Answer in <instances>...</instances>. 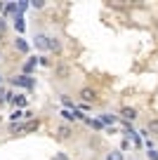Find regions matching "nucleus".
Instances as JSON below:
<instances>
[{
    "mask_svg": "<svg viewBox=\"0 0 158 160\" xmlns=\"http://www.w3.org/2000/svg\"><path fill=\"white\" fill-rule=\"evenodd\" d=\"M10 82H12L14 87H24V90H33V87H35V78H33V75H24V73L12 75Z\"/></svg>",
    "mask_w": 158,
    "mask_h": 160,
    "instance_id": "1",
    "label": "nucleus"
},
{
    "mask_svg": "<svg viewBox=\"0 0 158 160\" xmlns=\"http://www.w3.org/2000/svg\"><path fill=\"white\" fill-rule=\"evenodd\" d=\"M55 78L61 80V82H66V80L73 78V68H71L69 64H64V61H59V64H55Z\"/></svg>",
    "mask_w": 158,
    "mask_h": 160,
    "instance_id": "2",
    "label": "nucleus"
},
{
    "mask_svg": "<svg viewBox=\"0 0 158 160\" xmlns=\"http://www.w3.org/2000/svg\"><path fill=\"white\" fill-rule=\"evenodd\" d=\"M71 134H73V127H71L69 122H61V125H57V130H55V137L59 141H66Z\"/></svg>",
    "mask_w": 158,
    "mask_h": 160,
    "instance_id": "3",
    "label": "nucleus"
},
{
    "mask_svg": "<svg viewBox=\"0 0 158 160\" xmlns=\"http://www.w3.org/2000/svg\"><path fill=\"white\" fill-rule=\"evenodd\" d=\"M97 118L102 120V125L106 127V130H109V127H113L116 122H118V120H120V115H113V113H109V111H104V113H99Z\"/></svg>",
    "mask_w": 158,
    "mask_h": 160,
    "instance_id": "4",
    "label": "nucleus"
},
{
    "mask_svg": "<svg viewBox=\"0 0 158 160\" xmlns=\"http://www.w3.org/2000/svg\"><path fill=\"white\" fill-rule=\"evenodd\" d=\"M78 99L83 101V104H92V101L97 99V92H94L92 87H83V90L78 92Z\"/></svg>",
    "mask_w": 158,
    "mask_h": 160,
    "instance_id": "5",
    "label": "nucleus"
},
{
    "mask_svg": "<svg viewBox=\"0 0 158 160\" xmlns=\"http://www.w3.org/2000/svg\"><path fill=\"white\" fill-rule=\"evenodd\" d=\"M120 118H123L125 122H134V120H137V108H134V106H123V108H120Z\"/></svg>",
    "mask_w": 158,
    "mask_h": 160,
    "instance_id": "6",
    "label": "nucleus"
},
{
    "mask_svg": "<svg viewBox=\"0 0 158 160\" xmlns=\"http://www.w3.org/2000/svg\"><path fill=\"white\" fill-rule=\"evenodd\" d=\"M47 42H50V35L47 33H35L33 45L38 47V50H47Z\"/></svg>",
    "mask_w": 158,
    "mask_h": 160,
    "instance_id": "7",
    "label": "nucleus"
},
{
    "mask_svg": "<svg viewBox=\"0 0 158 160\" xmlns=\"http://www.w3.org/2000/svg\"><path fill=\"white\" fill-rule=\"evenodd\" d=\"M38 66V57H31L29 61H24V66H21V71H24V75H31V71Z\"/></svg>",
    "mask_w": 158,
    "mask_h": 160,
    "instance_id": "8",
    "label": "nucleus"
},
{
    "mask_svg": "<svg viewBox=\"0 0 158 160\" xmlns=\"http://www.w3.org/2000/svg\"><path fill=\"white\" fill-rule=\"evenodd\" d=\"M146 132H149V137H158V118L146 120Z\"/></svg>",
    "mask_w": 158,
    "mask_h": 160,
    "instance_id": "9",
    "label": "nucleus"
},
{
    "mask_svg": "<svg viewBox=\"0 0 158 160\" xmlns=\"http://www.w3.org/2000/svg\"><path fill=\"white\" fill-rule=\"evenodd\" d=\"M104 160H125V153L120 148H113L109 153H104Z\"/></svg>",
    "mask_w": 158,
    "mask_h": 160,
    "instance_id": "10",
    "label": "nucleus"
},
{
    "mask_svg": "<svg viewBox=\"0 0 158 160\" xmlns=\"http://www.w3.org/2000/svg\"><path fill=\"white\" fill-rule=\"evenodd\" d=\"M47 50H50V52H61V40H59V38H55V35H50Z\"/></svg>",
    "mask_w": 158,
    "mask_h": 160,
    "instance_id": "11",
    "label": "nucleus"
},
{
    "mask_svg": "<svg viewBox=\"0 0 158 160\" xmlns=\"http://www.w3.org/2000/svg\"><path fill=\"white\" fill-rule=\"evenodd\" d=\"M14 47H17V50L21 52V54H26V52L31 50V47H29V42H26V40L21 38V35H17V40H14Z\"/></svg>",
    "mask_w": 158,
    "mask_h": 160,
    "instance_id": "12",
    "label": "nucleus"
},
{
    "mask_svg": "<svg viewBox=\"0 0 158 160\" xmlns=\"http://www.w3.org/2000/svg\"><path fill=\"white\" fill-rule=\"evenodd\" d=\"M21 118H26V111L14 108V111L10 113V125H17V120H21Z\"/></svg>",
    "mask_w": 158,
    "mask_h": 160,
    "instance_id": "13",
    "label": "nucleus"
},
{
    "mask_svg": "<svg viewBox=\"0 0 158 160\" xmlns=\"http://www.w3.org/2000/svg\"><path fill=\"white\" fill-rule=\"evenodd\" d=\"M14 28H17V33H24L26 24H24V19H21V14H17V17H14Z\"/></svg>",
    "mask_w": 158,
    "mask_h": 160,
    "instance_id": "14",
    "label": "nucleus"
},
{
    "mask_svg": "<svg viewBox=\"0 0 158 160\" xmlns=\"http://www.w3.org/2000/svg\"><path fill=\"white\" fill-rule=\"evenodd\" d=\"M38 127H40V122H38V120H29V122L24 125V132H35Z\"/></svg>",
    "mask_w": 158,
    "mask_h": 160,
    "instance_id": "15",
    "label": "nucleus"
},
{
    "mask_svg": "<svg viewBox=\"0 0 158 160\" xmlns=\"http://www.w3.org/2000/svg\"><path fill=\"white\" fill-rule=\"evenodd\" d=\"M26 106H29V99H26L24 94H19L17 97V108H26Z\"/></svg>",
    "mask_w": 158,
    "mask_h": 160,
    "instance_id": "16",
    "label": "nucleus"
},
{
    "mask_svg": "<svg viewBox=\"0 0 158 160\" xmlns=\"http://www.w3.org/2000/svg\"><path fill=\"white\" fill-rule=\"evenodd\" d=\"M29 2H31L33 10H43V7H45V0H29Z\"/></svg>",
    "mask_w": 158,
    "mask_h": 160,
    "instance_id": "17",
    "label": "nucleus"
},
{
    "mask_svg": "<svg viewBox=\"0 0 158 160\" xmlns=\"http://www.w3.org/2000/svg\"><path fill=\"white\" fill-rule=\"evenodd\" d=\"M52 160H71V158H69V155L64 153V151H57V153L52 155Z\"/></svg>",
    "mask_w": 158,
    "mask_h": 160,
    "instance_id": "18",
    "label": "nucleus"
},
{
    "mask_svg": "<svg viewBox=\"0 0 158 160\" xmlns=\"http://www.w3.org/2000/svg\"><path fill=\"white\" fill-rule=\"evenodd\" d=\"M17 97L19 94H14L12 90H7V104H17Z\"/></svg>",
    "mask_w": 158,
    "mask_h": 160,
    "instance_id": "19",
    "label": "nucleus"
},
{
    "mask_svg": "<svg viewBox=\"0 0 158 160\" xmlns=\"http://www.w3.org/2000/svg\"><path fill=\"white\" fill-rule=\"evenodd\" d=\"M5 31H7V21H5V17H0V38L5 35Z\"/></svg>",
    "mask_w": 158,
    "mask_h": 160,
    "instance_id": "20",
    "label": "nucleus"
},
{
    "mask_svg": "<svg viewBox=\"0 0 158 160\" xmlns=\"http://www.w3.org/2000/svg\"><path fill=\"white\" fill-rule=\"evenodd\" d=\"M146 158H149V160H158V148H151V151H146Z\"/></svg>",
    "mask_w": 158,
    "mask_h": 160,
    "instance_id": "21",
    "label": "nucleus"
},
{
    "mask_svg": "<svg viewBox=\"0 0 158 160\" xmlns=\"http://www.w3.org/2000/svg\"><path fill=\"white\" fill-rule=\"evenodd\" d=\"M5 104H7V90L0 87V106H5Z\"/></svg>",
    "mask_w": 158,
    "mask_h": 160,
    "instance_id": "22",
    "label": "nucleus"
},
{
    "mask_svg": "<svg viewBox=\"0 0 158 160\" xmlns=\"http://www.w3.org/2000/svg\"><path fill=\"white\" fill-rule=\"evenodd\" d=\"M38 64L40 66H50V59H47V57H38Z\"/></svg>",
    "mask_w": 158,
    "mask_h": 160,
    "instance_id": "23",
    "label": "nucleus"
},
{
    "mask_svg": "<svg viewBox=\"0 0 158 160\" xmlns=\"http://www.w3.org/2000/svg\"><path fill=\"white\" fill-rule=\"evenodd\" d=\"M128 148H132V146H130V141H128V139H125V141H123V144H120V151H123V153H125V151H128Z\"/></svg>",
    "mask_w": 158,
    "mask_h": 160,
    "instance_id": "24",
    "label": "nucleus"
},
{
    "mask_svg": "<svg viewBox=\"0 0 158 160\" xmlns=\"http://www.w3.org/2000/svg\"><path fill=\"white\" fill-rule=\"evenodd\" d=\"M3 12H5V2H0V17H3Z\"/></svg>",
    "mask_w": 158,
    "mask_h": 160,
    "instance_id": "25",
    "label": "nucleus"
},
{
    "mask_svg": "<svg viewBox=\"0 0 158 160\" xmlns=\"http://www.w3.org/2000/svg\"><path fill=\"white\" fill-rule=\"evenodd\" d=\"M3 82H5V75H3V73H0V87H3Z\"/></svg>",
    "mask_w": 158,
    "mask_h": 160,
    "instance_id": "26",
    "label": "nucleus"
},
{
    "mask_svg": "<svg viewBox=\"0 0 158 160\" xmlns=\"http://www.w3.org/2000/svg\"><path fill=\"white\" fill-rule=\"evenodd\" d=\"M0 59H3V52H0Z\"/></svg>",
    "mask_w": 158,
    "mask_h": 160,
    "instance_id": "27",
    "label": "nucleus"
}]
</instances>
